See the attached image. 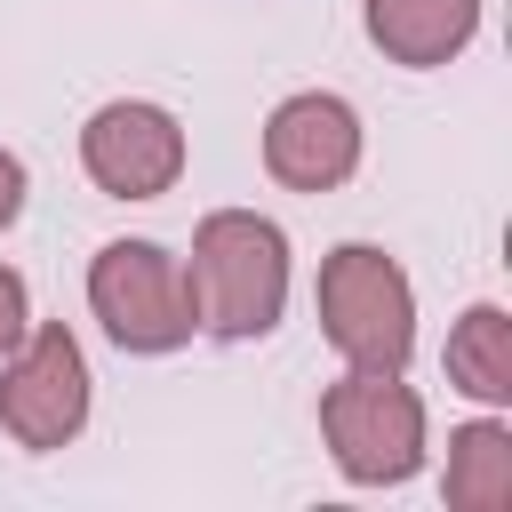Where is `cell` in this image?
<instances>
[{
  "label": "cell",
  "instance_id": "cell-8",
  "mask_svg": "<svg viewBox=\"0 0 512 512\" xmlns=\"http://www.w3.org/2000/svg\"><path fill=\"white\" fill-rule=\"evenodd\" d=\"M360 24L376 40L384 64L400 72H440L472 48L480 32V0H360Z\"/></svg>",
  "mask_w": 512,
  "mask_h": 512
},
{
  "label": "cell",
  "instance_id": "cell-1",
  "mask_svg": "<svg viewBox=\"0 0 512 512\" xmlns=\"http://www.w3.org/2000/svg\"><path fill=\"white\" fill-rule=\"evenodd\" d=\"M192 312L216 344H264L288 312V232L256 208H208L192 224Z\"/></svg>",
  "mask_w": 512,
  "mask_h": 512
},
{
  "label": "cell",
  "instance_id": "cell-2",
  "mask_svg": "<svg viewBox=\"0 0 512 512\" xmlns=\"http://www.w3.org/2000/svg\"><path fill=\"white\" fill-rule=\"evenodd\" d=\"M312 312L344 368H408V352H416V288H408L400 256H384L376 240H344L320 256Z\"/></svg>",
  "mask_w": 512,
  "mask_h": 512
},
{
  "label": "cell",
  "instance_id": "cell-12",
  "mask_svg": "<svg viewBox=\"0 0 512 512\" xmlns=\"http://www.w3.org/2000/svg\"><path fill=\"white\" fill-rule=\"evenodd\" d=\"M16 216H24V160L0 144V232H8Z\"/></svg>",
  "mask_w": 512,
  "mask_h": 512
},
{
  "label": "cell",
  "instance_id": "cell-10",
  "mask_svg": "<svg viewBox=\"0 0 512 512\" xmlns=\"http://www.w3.org/2000/svg\"><path fill=\"white\" fill-rule=\"evenodd\" d=\"M448 384L480 408H512V312L504 304H464L448 328Z\"/></svg>",
  "mask_w": 512,
  "mask_h": 512
},
{
  "label": "cell",
  "instance_id": "cell-7",
  "mask_svg": "<svg viewBox=\"0 0 512 512\" xmlns=\"http://www.w3.org/2000/svg\"><path fill=\"white\" fill-rule=\"evenodd\" d=\"M360 144H368V136H360V112H352L344 96L296 88V96H280L272 120H264V176L288 184V192H336V184H352Z\"/></svg>",
  "mask_w": 512,
  "mask_h": 512
},
{
  "label": "cell",
  "instance_id": "cell-9",
  "mask_svg": "<svg viewBox=\"0 0 512 512\" xmlns=\"http://www.w3.org/2000/svg\"><path fill=\"white\" fill-rule=\"evenodd\" d=\"M448 512H512V424L472 416L448 432V472H440Z\"/></svg>",
  "mask_w": 512,
  "mask_h": 512
},
{
  "label": "cell",
  "instance_id": "cell-3",
  "mask_svg": "<svg viewBox=\"0 0 512 512\" xmlns=\"http://www.w3.org/2000/svg\"><path fill=\"white\" fill-rule=\"evenodd\" d=\"M320 440L352 488H400L424 472V400L400 368H344L320 392Z\"/></svg>",
  "mask_w": 512,
  "mask_h": 512
},
{
  "label": "cell",
  "instance_id": "cell-5",
  "mask_svg": "<svg viewBox=\"0 0 512 512\" xmlns=\"http://www.w3.org/2000/svg\"><path fill=\"white\" fill-rule=\"evenodd\" d=\"M88 352L64 320H32L8 352H0V432L32 456H56L88 432Z\"/></svg>",
  "mask_w": 512,
  "mask_h": 512
},
{
  "label": "cell",
  "instance_id": "cell-4",
  "mask_svg": "<svg viewBox=\"0 0 512 512\" xmlns=\"http://www.w3.org/2000/svg\"><path fill=\"white\" fill-rule=\"evenodd\" d=\"M88 312H96V328H104L120 352H136V360L184 352V344L200 336L184 256L160 248V240H104V248L88 256Z\"/></svg>",
  "mask_w": 512,
  "mask_h": 512
},
{
  "label": "cell",
  "instance_id": "cell-11",
  "mask_svg": "<svg viewBox=\"0 0 512 512\" xmlns=\"http://www.w3.org/2000/svg\"><path fill=\"white\" fill-rule=\"evenodd\" d=\"M24 328H32V296H24V272H8V264H0V352H8Z\"/></svg>",
  "mask_w": 512,
  "mask_h": 512
},
{
  "label": "cell",
  "instance_id": "cell-6",
  "mask_svg": "<svg viewBox=\"0 0 512 512\" xmlns=\"http://www.w3.org/2000/svg\"><path fill=\"white\" fill-rule=\"evenodd\" d=\"M80 168L104 200H160L184 176V120L152 96H112L80 128Z\"/></svg>",
  "mask_w": 512,
  "mask_h": 512
}]
</instances>
